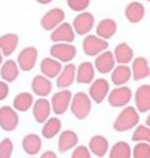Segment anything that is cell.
Segmentation results:
<instances>
[{"mask_svg": "<svg viewBox=\"0 0 150 158\" xmlns=\"http://www.w3.org/2000/svg\"><path fill=\"white\" fill-rule=\"evenodd\" d=\"M8 92H9V88H8L7 82L0 81V100H4L8 96Z\"/></svg>", "mask_w": 150, "mask_h": 158, "instance_id": "38", "label": "cell"}, {"mask_svg": "<svg viewBox=\"0 0 150 158\" xmlns=\"http://www.w3.org/2000/svg\"><path fill=\"white\" fill-rule=\"evenodd\" d=\"M19 125V115L17 112L9 106H4L0 108V128L6 132H12Z\"/></svg>", "mask_w": 150, "mask_h": 158, "instance_id": "5", "label": "cell"}, {"mask_svg": "<svg viewBox=\"0 0 150 158\" xmlns=\"http://www.w3.org/2000/svg\"><path fill=\"white\" fill-rule=\"evenodd\" d=\"M50 103L46 99H40L34 103L33 106V116L36 118L37 123H45L49 118V115H50Z\"/></svg>", "mask_w": 150, "mask_h": 158, "instance_id": "24", "label": "cell"}, {"mask_svg": "<svg viewBox=\"0 0 150 158\" xmlns=\"http://www.w3.org/2000/svg\"><path fill=\"white\" fill-rule=\"evenodd\" d=\"M71 158H91V153H90L88 148L86 146H78L77 149L73 152Z\"/></svg>", "mask_w": 150, "mask_h": 158, "instance_id": "37", "label": "cell"}, {"mask_svg": "<svg viewBox=\"0 0 150 158\" xmlns=\"http://www.w3.org/2000/svg\"><path fill=\"white\" fill-rule=\"evenodd\" d=\"M145 16V7L138 2H132L129 3L127 8H125V17L128 21L133 24L140 23Z\"/></svg>", "mask_w": 150, "mask_h": 158, "instance_id": "20", "label": "cell"}, {"mask_svg": "<svg viewBox=\"0 0 150 158\" xmlns=\"http://www.w3.org/2000/svg\"><path fill=\"white\" fill-rule=\"evenodd\" d=\"M62 70L61 62L54 58H44L41 62V73L46 78H57Z\"/></svg>", "mask_w": 150, "mask_h": 158, "instance_id": "22", "label": "cell"}, {"mask_svg": "<svg viewBox=\"0 0 150 158\" xmlns=\"http://www.w3.org/2000/svg\"><path fill=\"white\" fill-rule=\"evenodd\" d=\"M78 144V135L73 131H65L61 133L58 138V150L61 153H66L67 150L73 149Z\"/></svg>", "mask_w": 150, "mask_h": 158, "instance_id": "21", "label": "cell"}, {"mask_svg": "<svg viewBox=\"0 0 150 158\" xmlns=\"http://www.w3.org/2000/svg\"><path fill=\"white\" fill-rule=\"evenodd\" d=\"M95 77V69L91 62H82L75 71V79L78 83H91Z\"/></svg>", "mask_w": 150, "mask_h": 158, "instance_id": "16", "label": "cell"}, {"mask_svg": "<svg viewBox=\"0 0 150 158\" xmlns=\"http://www.w3.org/2000/svg\"><path fill=\"white\" fill-rule=\"evenodd\" d=\"M94 24H95V17L92 15L90 12H83V13H79L74 19L73 28L78 34L83 36V34H87L94 28Z\"/></svg>", "mask_w": 150, "mask_h": 158, "instance_id": "10", "label": "cell"}, {"mask_svg": "<svg viewBox=\"0 0 150 158\" xmlns=\"http://www.w3.org/2000/svg\"><path fill=\"white\" fill-rule=\"evenodd\" d=\"M132 75L136 81H141L144 78H148L150 74V69H149V62L142 57H138L133 61L132 65Z\"/></svg>", "mask_w": 150, "mask_h": 158, "instance_id": "25", "label": "cell"}, {"mask_svg": "<svg viewBox=\"0 0 150 158\" xmlns=\"http://www.w3.org/2000/svg\"><path fill=\"white\" fill-rule=\"evenodd\" d=\"M146 2H150V0H146Z\"/></svg>", "mask_w": 150, "mask_h": 158, "instance_id": "43", "label": "cell"}, {"mask_svg": "<svg viewBox=\"0 0 150 158\" xmlns=\"http://www.w3.org/2000/svg\"><path fill=\"white\" fill-rule=\"evenodd\" d=\"M113 67H115V58H113V53L111 52L100 53L98 58L95 59V69H98V71L102 74H107L112 71Z\"/></svg>", "mask_w": 150, "mask_h": 158, "instance_id": "15", "label": "cell"}, {"mask_svg": "<svg viewBox=\"0 0 150 158\" xmlns=\"http://www.w3.org/2000/svg\"><path fill=\"white\" fill-rule=\"evenodd\" d=\"M108 91H109V83L106 79H96L90 87V96H91V99L95 103L100 104L108 95Z\"/></svg>", "mask_w": 150, "mask_h": 158, "instance_id": "12", "label": "cell"}, {"mask_svg": "<svg viewBox=\"0 0 150 158\" xmlns=\"http://www.w3.org/2000/svg\"><path fill=\"white\" fill-rule=\"evenodd\" d=\"M50 54L59 62H70L77 56V48L73 44L57 42L50 48Z\"/></svg>", "mask_w": 150, "mask_h": 158, "instance_id": "3", "label": "cell"}, {"mask_svg": "<svg viewBox=\"0 0 150 158\" xmlns=\"http://www.w3.org/2000/svg\"><path fill=\"white\" fill-rule=\"evenodd\" d=\"M41 146H42L41 137L38 135L31 133V135H27L23 138V149L29 156H34V154H37V153H40Z\"/></svg>", "mask_w": 150, "mask_h": 158, "instance_id": "19", "label": "cell"}, {"mask_svg": "<svg viewBox=\"0 0 150 158\" xmlns=\"http://www.w3.org/2000/svg\"><path fill=\"white\" fill-rule=\"evenodd\" d=\"M2 62H3V54L0 52V65H2Z\"/></svg>", "mask_w": 150, "mask_h": 158, "instance_id": "41", "label": "cell"}, {"mask_svg": "<svg viewBox=\"0 0 150 158\" xmlns=\"http://www.w3.org/2000/svg\"><path fill=\"white\" fill-rule=\"evenodd\" d=\"M149 124H150V117L146 118V127H149Z\"/></svg>", "mask_w": 150, "mask_h": 158, "instance_id": "42", "label": "cell"}, {"mask_svg": "<svg viewBox=\"0 0 150 158\" xmlns=\"http://www.w3.org/2000/svg\"><path fill=\"white\" fill-rule=\"evenodd\" d=\"M63 20H65V12L62 9L53 8L44 15V17L41 19V27L45 31H52V29H56L59 24H62Z\"/></svg>", "mask_w": 150, "mask_h": 158, "instance_id": "8", "label": "cell"}, {"mask_svg": "<svg viewBox=\"0 0 150 158\" xmlns=\"http://www.w3.org/2000/svg\"><path fill=\"white\" fill-rule=\"evenodd\" d=\"M41 158H58V157H57L56 153H53V152H45L41 156Z\"/></svg>", "mask_w": 150, "mask_h": 158, "instance_id": "39", "label": "cell"}, {"mask_svg": "<svg viewBox=\"0 0 150 158\" xmlns=\"http://www.w3.org/2000/svg\"><path fill=\"white\" fill-rule=\"evenodd\" d=\"M133 158H150L149 142H140L133 149Z\"/></svg>", "mask_w": 150, "mask_h": 158, "instance_id": "34", "label": "cell"}, {"mask_svg": "<svg viewBox=\"0 0 150 158\" xmlns=\"http://www.w3.org/2000/svg\"><path fill=\"white\" fill-rule=\"evenodd\" d=\"M19 44V36L15 33H8V34H3L0 37V52L3 56L9 57L11 54L16 50Z\"/></svg>", "mask_w": 150, "mask_h": 158, "instance_id": "18", "label": "cell"}, {"mask_svg": "<svg viewBox=\"0 0 150 158\" xmlns=\"http://www.w3.org/2000/svg\"><path fill=\"white\" fill-rule=\"evenodd\" d=\"M108 46L109 45L106 40H102L96 36H87L83 40V52L88 57L99 56L100 53L107 50Z\"/></svg>", "mask_w": 150, "mask_h": 158, "instance_id": "4", "label": "cell"}, {"mask_svg": "<svg viewBox=\"0 0 150 158\" xmlns=\"http://www.w3.org/2000/svg\"><path fill=\"white\" fill-rule=\"evenodd\" d=\"M59 131H61V121L57 117H52L45 123L42 128V136L45 138H53L58 135Z\"/></svg>", "mask_w": 150, "mask_h": 158, "instance_id": "31", "label": "cell"}, {"mask_svg": "<svg viewBox=\"0 0 150 158\" xmlns=\"http://www.w3.org/2000/svg\"><path fill=\"white\" fill-rule=\"evenodd\" d=\"M50 40L54 42H66V44H71L75 40V33L73 31L71 25L69 23H62L54 29Z\"/></svg>", "mask_w": 150, "mask_h": 158, "instance_id": "11", "label": "cell"}, {"mask_svg": "<svg viewBox=\"0 0 150 158\" xmlns=\"http://www.w3.org/2000/svg\"><path fill=\"white\" fill-rule=\"evenodd\" d=\"M13 152V144L11 138H4L0 142V158H11Z\"/></svg>", "mask_w": 150, "mask_h": 158, "instance_id": "35", "label": "cell"}, {"mask_svg": "<svg viewBox=\"0 0 150 158\" xmlns=\"http://www.w3.org/2000/svg\"><path fill=\"white\" fill-rule=\"evenodd\" d=\"M140 121V116L134 107H127L124 111L120 112L113 123V129L116 132H127L134 128Z\"/></svg>", "mask_w": 150, "mask_h": 158, "instance_id": "1", "label": "cell"}, {"mask_svg": "<svg viewBox=\"0 0 150 158\" xmlns=\"http://www.w3.org/2000/svg\"><path fill=\"white\" fill-rule=\"evenodd\" d=\"M132 140L136 142V141H145V142H149L150 141V129L149 127L146 125H138L134 131L133 136H132Z\"/></svg>", "mask_w": 150, "mask_h": 158, "instance_id": "33", "label": "cell"}, {"mask_svg": "<svg viewBox=\"0 0 150 158\" xmlns=\"http://www.w3.org/2000/svg\"><path fill=\"white\" fill-rule=\"evenodd\" d=\"M116 31H117V24L112 19L102 20L96 27V34L99 36V38H102V40L111 38L113 34L116 33Z\"/></svg>", "mask_w": 150, "mask_h": 158, "instance_id": "23", "label": "cell"}, {"mask_svg": "<svg viewBox=\"0 0 150 158\" xmlns=\"http://www.w3.org/2000/svg\"><path fill=\"white\" fill-rule=\"evenodd\" d=\"M115 61H116L119 65H127L133 59V50L132 48L125 42H121L115 48Z\"/></svg>", "mask_w": 150, "mask_h": 158, "instance_id": "26", "label": "cell"}, {"mask_svg": "<svg viewBox=\"0 0 150 158\" xmlns=\"http://www.w3.org/2000/svg\"><path fill=\"white\" fill-rule=\"evenodd\" d=\"M0 75L4 79V82H13L15 79L19 75V66L17 63L12 61V59H8L3 63L2 69H0Z\"/></svg>", "mask_w": 150, "mask_h": 158, "instance_id": "28", "label": "cell"}, {"mask_svg": "<svg viewBox=\"0 0 150 158\" xmlns=\"http://www.w3.org/2000/svg\"><path fill=\"white\" fill-rule=\"evenodd\" d=\"M131 156H132L131 146L124 141L115 144L111 149V153H109V158H131Z\"/></svg>", "mask_w": 150, "mask_h": 158, "instance_id": "32", "label": "cell"}, {"mask_svg": "<svg viewBox=\"0 0 150 158\" xmlns=\"http://www.w3.org/2000/svg\"><path fill=\"white\" fill-rule=\"evenodd\" d=\"M36 2L40 4H49V3H52L53 0H36Z\"/></svg>", "mask_w": 150, "mask_h": 158, "instance_id": "40", "label": "cell"}, {"mask_svg": "<svg viewBox=\"0 0 150 158\" xmlns=\"http://www.w3.org/2000/svg\"><path fill=\"white\" fill-rule=\"evenodd\" d=\"M33 104V96L31 95L29 92H21L13 100V107L16 111H20V112H25L28 111L29 108L32 107Z\"/></svg>", "mask_w": 150, "mask_h": 158, "instance_id": "30", "label": "cell"}, {"mask_svg": "<svg viewBox=\"0 0 150 158\" xmlns=\"http://www.w3.org/2000/svg\"><path fill=\"white\" fill-rule=\"evenodd\" d=\"M32 90L38 96H48L53 90L52 82L44 75H36L32 81Z\"/></svg>", "mask_w": 150, "mask_h": 158, "instance_id": "13", "label": "cell"}, {"mask_svg": "<svg viewBox=\"0 0 150 158\" xmlns=\"http://www.w3.org/2000/svg\"><path fill=\"white\" fill-rule=\"evenodd\" d=\"M131 99H132V90L129 87H123V86L112 90L108 95L109 104L116 108L127 106L131 102Z\"/></svg>", "mask_w": 150, "mask_h": 158, "instance_id": "7", "label": "cell"}, {"mask_svg": "<svg viewBox=\"0 0 150 158\" xmlns=\"http://www.w3.org/2000/svg\"><path fill=\"white\" fill-rule=\"evenodd\" d=\"M71 92L69 90H61L57 94L53 95L52 99V107H53V112L57 115H63L67 111V108L71 102Z\"/></svg>", "mask_w": 150, "mask_h": 158, "instance_id": "9", "label": "cell"}, {"mask_svg": "<svg viewBox=\"0 0 150 158\" xmlns=\"http://www.w3.org/2000/svg\"><path fill=\"white\" fill-rule=\"evenodd\" d=\"M75 71H77V67L73 63H69V65L65 66L63 70H61V73L57 77L58 88H66L69 86H71L75 81Z\"/></svg>", "mask_w": 150, "mask_h": 158, "instance_id": "17", "label": "cell"}, {"mask_svg": "<svg viewBox=\"0 0 150 158\" xmlns=\"http://www.w3.org/2000/svg\"><path fill=\"white\" fill-rule=\"evenodd\" d=\"M95 156L104 157V154L108 152V141L103 136H94L90 140V149Z\"/></svg>", "mask_w": 150, "mask_h": 158, "instance_id": "29", "label": "cell"}, {"mask_svg": "<svg viewBox=\"0 0 150 158\" xmlns=\"http://www.w3.org/2000/svg\"><path fill=\"white\" fill-rule=\"evenodd\" d=\"M37 57H38V52L36 48H33V46L25 48L20 52L19 57H17V66L21 69L23 71H31L32 69L36 66Z\"/></svg>", "mask_w": 150, "mask_h": 158, "instance_id": "6", "label": "cell"}, {"mask_svg": "<svg viewBox=\"0 0 150 158\" xmlns=\"http://www.w3.org/2000/svg\"><path fill=\"white\" fill-rule=\"evenodd\" d=\"M71 103V112L73 115L79 118V120H83L90 115V111H91V100H90L88 95H86L84 92H78L73 96Z\"/></svg>", "mask_w": 150, "mask_h": 158, "instance_id": "2", "label": "cell"}, {"mask_svg": "<svg viewBox=\"0 0 150 158\" xmlns=\"http://www.w3.org/2000/svg\"><path fill=\"white\" fill-rule=\"evenodd\" d=\"M112 82L115 86H124L132 77V71L127 65H119L112 69Z\"/></svg>", "mask_w": 150, "mask_h": 158, "instance_id": "27", "label": "cell"}, {"mask_svg": "<svg viewBox=\"0 0 150 158\" xmlns=\"http://www.w3.org/2000/svg\"><path fill=\"white\" fill-rule=\"evenodd\" d=\"M67 6L75 12H82L90 6V0H67Z\"/></svg>", "mask_w": 150, "mask_h": 158, "instance_id": "36", "label": "cell"}, {"mask_svg": "<svg viewBox=\"0 0 150 158\" xmlns=\"http://www.w3.org/2000/svg\"><path fill=\"white\" fill-rule=\"evenodd\" d=\"M136 107L140 112H148L150 110V86L142 85L136 91Z\"/></svg>", "mask_w": 150, "mask_h": 158, "instance_id": "14", "label": "cell"}]
</instances>
